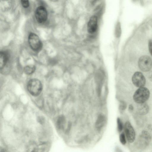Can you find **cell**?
<instances>
[{
  "instance_id": "6da1fadb",
  "label": "cell",
  "mask_w": 152,
  "mask_h": 152,
  "mask_svg": "<svg viewBox=\"0 0 152 152\" xmlns=\"http://www.w3.org/2000/svg\"><path fill=\"white\" fill-rule=\"evenodd\" d=\"M101 15L95 13H87L84 29L90 36L98 33L101 23Z\"/></svg>"
},
{
  "instance_id": "7a4b0ae2",
  "label": "cell",
  "mask_w": 152,
  "mask_h": 152,
  "mask_svg": "<svg viewBox=\"0 0 152 152\" xmlns=\"http://www.w3.org/2000/svg\"><path fill=\"white\" fill-rule=\"evenodd\" d=\"M83 3L87 13L102 15L105 7L104 0H83Z\"/></svg>"
},
{
  "instance_id": "3957f363",
  "label": "cell",
  "mask_w": 152,
  "mask_h": 152,
  "mask_svg": "<svg viewBox=\"0 0 152 152\" xmlns=\"http://www.w3.org/2000/svg\"><path fill=\"white\" fill-rule=\"evenodd\" d=\"M27 88L28 91L32 96H37L41 93L42 86L41 81L34 78L30 80L28 82Z\"/></svg>"
},
{
  "instance_id": "277c9868",
  "label": "cell",
  "mask_w": 152,
  "mask_h": 152,
  "mask_svg": "<svg viewBox=\"0 0 152 152\" xmlns=\"http://www.w3.org/2000/svg\"><path fill=\"white\" fill-rule=\"evenodd\" d=\"M150 91L146 88H139L135 92L133 96L134 101L138 104L145 102L149 99Z\"/></svg>"
},
{
  "instance_id": "5b68a950",
  "label": "cell",
  "mask_w": 152,
  "mask_h": 152,
  "mask_svg": "<svg viewBox=\"0 0 152 152\" xmlns=\"http://www.w3.org/2000/svg\"><path fill=\"white\" fill-rule=\"evenodd\" d=\"M35 16L37 21L39 23H45L48 18L47 10L44 6L41 5L38 7L36 9Z\"/></svg>"
},
{
  "instance_id": "8992f818",
  "label": "cell",
  "mask_w": 152,
  "mask_h": 152,
  "mask_svg": "<svg viewBox=\"0 0 152 152\" xmlns=\"http://www.w3.org/2000/svg\"><path fill=\"white\" fill-rule=\"evenodd\" d=\"M28 42L32 50L35 51H39L42 47V43L38 36L34 33H31L28 37Z\"/></svg>"
},
{
  "instance_id": "52a82bcc",
  "label": "cell",
  "mask_w": 152,
  "mask_h": 152,
  "mask_svg": "<svg viewBox=\"0 0 152 152\" xmlns=\"http://www.w3.org/2000/svg\"><path fill=\"white\" fill-rule=\"evenodd\" d=\"M138 65L140 69L143 72L149 71L152 66V61L147 56H143L139 59Z\"/></svg>"
},
{
  "instance_id": "ba28073f",
  "label": "cell",
  "mask_w": 152,
  "mask_h": 152,
  "mask_svg": "<svg viewBox=\"0 0 152 152\" xmlns=\"http://www.w3.org/2000/svg\"><path fill=\"white\" fill-rule=\"evenodd\" d=\"M132 80L134 85L138 88L143 87L145 83V79L143 74L140 72H137L134 74Z\"/></svg>"
},
{
  "instance_id": "9c48e42d",
  "label": "cell",
  "mask_w": 152,
  "mask_h": 152,
  "mask_svg": "<svg viewBox=\"0 0 152 152\" xmlns=\"http://www.w3.org/2000/svg\"><path fill=\"white\" fill-rule=\"evenodd\" d=\"M124 128L126 137L128 141L130 142H133L135 139V132L129 122L127 121L125 123Z\"/></svg>"
},
{
  "instance_id": "30bf717a",
  "label": "cell",
  "mask_w": 152,
  "mask_h": 152,
  "mask_svg": "<svg viewBox=\"0 0 152 152\" xmlns=\"http://www.w3.org/2000/svg\"><path fill=\"white\" fill-rule=\"evenodd\" d=\"M13 3L12 0H1V10L3 12L9 11L12 7Z\"/></svg>"
},
{
  "instance_id": "8fae6325",
  "label": "cell",
  "mask_w": 152,
  "mask_h": 152,
  "mask_svg": "<svg viewBox=\"0 0 152 152\" xmlns=\"http://www.w3.org/2000/svg\"><path fill=\"white\" fill-rule=\"evenodd\" d=\"M9 55L6 52L1 51L0 53V68L3 69L5 66L9 58Z\"/></svg>"
},
{
  "instance_id": "7c38bea8",
  "label": "cell",
  "mask_w": 152,
  "mask_h": 152,
  "mask_svg": "<svg viewBox=\"0 0 152 152\" xmlns=\"http://www.w3.org/2000/svg\"><path fill=\"white\" fill-rule=\"evenodd\" d=\"M105 122V118L102 115H99L96 121L95 126L98 130H100L104 126Z\"/></svg>"
},
{
  "instance_id": "4fadbf2b",
  "label": "cell",
  "mask_w": 152,
  "mask_h": 152,
  "mask_svg": "<svg viewBox=\"0 0 152 152\" xmlns=\"http://www.w3.org/2000/svg\"><path fill=\"white\" fill-rule=\"evenodd\" d=\"M122 28L121 22L118 20L115 23L114 29V33L115 36L117 37H119L121 34Z\"/></svg>"
},
{
  "instance_id": "5bb4252c",
  "label": "cell",
  "mask_w": 152,
  "mask_h": 152,
  "mask_svg": "<svg viewBox=\"0 0 152 152\" xmlns=\"http://www.w3.org/2000/svg\"><path fill=\"white\" fill-rule=\"evenodd\" d=\"M66 122L65 117L63 115H60L58 118L57 121V126L60 130L63 129L65 126Z\"/></svg>"
},
{
  "instance_id": "9a60e30c",
  "label": "cell",
  "mask_w": 152,
  "mask_h": 152,
  "mask_svg": "<svg viewBox=\"0 0 152 152\" xmlns=\"http://www.w3.org/2000/svg\"><path fill=\"white\" fill-rule=\"evenodd\" d=\"M140 104H141L137 109L139 113L142 115L148 113V105L145 102Z\"/></svg>"
},
{
  "instance_id": "2e32d148",
  "label": "cell",
  "mask_w": 152,
  "mask_h": 152,
  "mask_svg": "<svg viewBox=\"0 0 152 152\" xmlns=\"http://www.w3.org/2000/svg\"><path fill=\"white\" fill-rule=\"evenodd\" d=\"M35 67L34 65H28L26 66L24 69V72L27 75H30L35 71Z\"/></svg>"
},
{
  "instance_id": "e0dca14e",
  "label": "cell",
  "mask_w": 152,
  "mask_h": 152,
  "mask_svg": "<svg viewBox=\"0 0 152 152\" xmlns=\"http://www.w3.org/2000/svg\"><path fill=\"white\" fill-rule=\"evenodd\" d=\"M20 1L21 5L23 8L26 9L29 7V0H20Z\"/></svg>"
},
{
  "instance_id": "ac0fdd59",
  "label": "cell",
  "mask_w": 152,
  "mask_h": 152,
  "mask_svg": "<svg viewBox=\"0 0 152 152\" xmlns=\"http://www.w3.org/2000/svg\"><path fill=\"white\" fill-rule=\"evenodd\" d=\"M117 128L118 131L121 132L122 130L123 126L122 123L120 118L117 119Z\"/></svg>"
},
{
  "instance_id": "d6986e66",
  "label": "cell",
  "mask_w": 152,
  "mask_h": 152,
  "mask_svg": "<svg viewBox=\"0 0 152 152\" xmlns=\"http://www.w3.org/2000/svg\"><path fill=\"white\" fill-rule=\"evenodd\" d=\"M120 140L121 144L123 145H124L126 143L125 137L124 133H121L119 137Z\"/></svg>"
},
{
  "instance_id": "ffe728a7",
  "label": "cell",
  "mask_w": 152,
  "mask_h": 152,
  "mask_svg": "<svg viewBox=\"0 0 152 152\" xmlns=\"http://www.w3.org/2000/svg\"><path fill=\"white\" fill-rule=\"evenodd\" d=\"M148 49L151 55L152 56V40L150 39L148 42Z\"/></svg>"
},
{
  "instance_id": "44dd1931",
  "label": "cell",
  "mask_w": 152,
  "mask_h": 152,
  "mask_svg": "<svg viewBox=\"0 0 152 152\" xmlns=\"http://www.w3.org/2000/svg\"><path fill=\"white\" fill-rule=\"evenodd\" d=\"M126 107V104L123 102H121L120 104V108L121 110H123Z\"/></svg>"
},
{
  "instance_id": "7402d4cb",
  "label": "cell",
  "mask_w": 152,
  "mask_h": 152,
  "mask_svg": "<svg viewBox=\"0 0 152 152\" xmlns=\"http://www.w3.org/2000/svg\"><path fill=\"white\" fill-rule=\"evenodd\" d=\"M133 1H134L135 2L137 3L139 2L140 3H142V0H132Z\"/></svg>"
},
{
  "instance_id": "603a6c76",
  "label": "cell",
  "mask_w": 152,
  "mask_h": 152,
  "mask_svg": "<svg viewBox=\"0 0 152 152\" xmlns=\"http://www.w3.org/2000/svg\"><path fill=\"white\" fill-rule=\"evenodd\" d=\"M151 73L150 74V75H149V79L152 81V72H151Z\"/></svg>"
},
{
  "instance_id": "cb8c5ba5",
  "label": "cell",
  "mask_w": 152,
  "mask_h": 152,
  "mask_svg": "<svg viewBox=\"0 0 152 152\" xmlns=\"http://www.w3.org/2000/svg\"><path fill=\"white\" fill-rule=\"evenodd\" d=\"M129 110L130 111H131V110H133V106H132V105H130L129 106Z\"/></svg>"
},
{
  "instance_id": "d4e9b609",
  "label": "cell",
  "mask_w": 152,
  "mask_h": 152,
  "mask_svg": "<svg viewBox=\"0 0 152 152\" xmlns=\"http://www.w3.org/2000/svg\"><path fill=\"white\" fill-rule=\"evenodd\" d=\"M50 0L53 2H56L59 1V0Z\"/></svg>"
}]
</instances>
